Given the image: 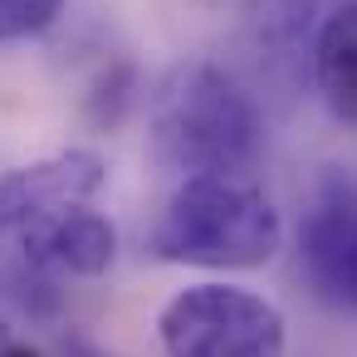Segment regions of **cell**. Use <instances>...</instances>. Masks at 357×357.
I'll return each mask as SVG.
<instances>
[{
  "instance_id": "6da1fadb",
  "label": "cell",
  "mask_w": 357,
  "mask_h": 357,
  "mask_svg": "<svg viewBox=\"0 0 357 357\" xmlns=\"http://www.w3.org/2000/svg\"><path fill=\"white\" fill-rule=\"evenodd\" d=\"M264 147V118L255 98L215 64H181L162 79L152 98V152L162 167L206 176V172H250Z\"/></svg>"
},
{
  "instance_id": "7a4b0ae2",
  "label": "cell",
  "mask_w": 357,
  "mask_h": 357,
  "mask_svg": "<svg viewBox=\"0 0 357 357\" xmlns=\"http://www.w3.org/2000/svg\"><path fill=\"white\" fill-rule=\"evenodd\" d=\"M284 220L274 201L240 172L186 176L152 235V250L172 264L196 269H259L274 259Z\"/></svg>"
},
{
  "instance_id": "3957f363",
  "label": "cell",
  "mask_w": 357,
  "mask_h": 357,
  "mask_svg": "<svg viewBox=\"0 0 357 357\" xmlns=\"http://www.w3.org/2000/svg\"><path fill=\"white\" fill-rule=\"evenodd\" d=\"M167 357H284V313L240 284H191L157 313Z\"/></svg>"
},
{
  "instance_id": "277c9868",
  "label": "cell",
  "mask_w": 357,
  "mask_h": 357,
  "mask_svg": "<svg viewBox=\"0 0 357 357\" xmlns=\"http://www.w3.org/2000/svg\"><path fill=\"white\" fill-rule=\"evenodd\" d=\"M298 269L318 303L357 313V181L328 176L298 225Z\"/></svg>"
},
{
  "instance_id": "5b68a950",
  "label": "cell",
  "mask_w": 357,
  "mask_h": 357,
  "mask_svg": "<svg viewBox=\"0 0 357 357\" xmlns=\"http://www.w3.org/2000/svg\"><path fill=\"white\" fill-rule=\"evenodd\" d=\"M103 191V157L69 147L54 157H40L30 167H15L0 176V230L10 235H30L40 225H50L54 215L89 206Z\"/></svg>"
},
{
  "instance_id": "8992f818",
  "label": "cell",
  "mask_w": 357,
  "mask_h": 357,
  "mask_svg": "<svg viewBox=\"0 0 357 357\" xmlns=\"http://www.w3.org/2000/svg\"><path fill=\"white\" fill-rule=\"evenodd\" d=\"M25 259L40 274H69V279H98L113 255H118V230L108 215H98L93 206H74L64 215H54L50 225L20 235Z\"/></svg>"
},
{
  "instance_id": "52a82bcc",
  "label": "cell",
  "mask_w": 357,
  "mask_h": 357,
  "mask_svg": "<svg viewBox=\"0 0 357 357\" xmlns=\"http://www.w3.org/2000/svg\"><path fill=\"white\" fill-rule=\"evenodd\" d=\"M313 84L337 123L357 128V0H342L318 25L313 40Z\"/></svg>"
},
{
  "instance_id": "ba28073f",
  "label": "cell",
  "mask_w": 357,
  "mask_h": 357,
  "mask_svg": "<svg viewBox=\"0 0 357 357\" xmlns=\"http://www.w3.org/2000/svg\"><path fill=\"white\" fill-rule=\"evenodd\" d=\"M64 10V0H0V45L45 35Z\"/></svg>"
},
{
  "instance_id": "9c48e42d",
  "label": "cell",
  "mask_w": 357,
  "mask_h": 357,
  "mask_svg": "<svg viewBox=\"0 0 357 357\" xmlns=\"http://www.w3.org/2000/svg\"><path fill=\"white\" fill-rule=\"evenodd\" d=\"M0 357H40V352H35L30 342H20V337H15V328L0 318Z\"/></svg>"
}]
</instances>
